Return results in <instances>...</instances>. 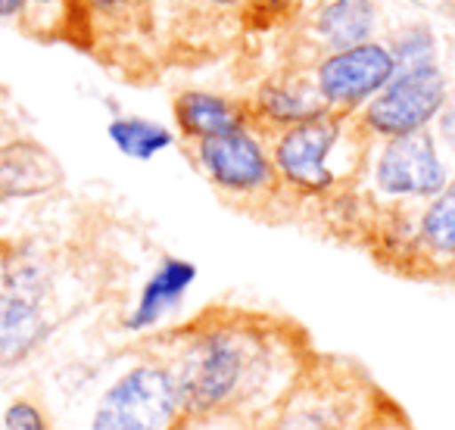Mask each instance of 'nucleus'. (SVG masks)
<instances>
[{"label": "nucleus", "instance_id": "obj_1", "mask_svg": "<svg viewBox=\"0 0 455 430\" xmlns=\"http://www.w3.org/2000/svg\"><path fill=\"white\" fill-rule=\"evenodd\" d=\"M175 374L194 427L250 430L291 390L315 353L309 330L247 306H206L144 340Z\"/></svg>", "mask_w": 455, "mask_h": 430}, {"label": "nucleus", "instance_id": "obj_2", "mask_svg": "<svg viewBox=\"0 0 455 430\" xmlns=\"http://www.w3.org/2000/svg\"><path fill=\"white\" fill-rule=\"evenodd\" d=\"M403 411L362 362L315 349L291 390L250 430H380Z\"/></svg>", "mask_w": 455, "mask_h": 430}, {"label": "nucleus", "instance_id": "obj_3", "mask_svg": "<svg viewBox=\"0 0 455 430\" xmlns=\"http://www.w3.org/2000/svg\"><path fill=\"white\" fill-rule=\"evenodd\" d=\"M91 430H196L184 411L175 374L156 353H140L103 390Z\"/></svg>", "mask_w": 455, "mask_h": 430}, {"label": "nucleus", "instance_id": "obj_4", "mask_svg": "<svg viewBox=\"0 0 455 430\" xmlns=\"http://www.w3.org/2000/svg\"><path fill=\"white\" fill-rule=\"evenodd\" d=\"M446 107V82L434 63L396 72L365 107V125L384 138L424 131L430 119Z\"/></svg>", "mask_w": 455, "mask_h": 430}, {"label": "nucleus", "instance_id": "obj_5", "mask_svg": "<svg viewBox=\"0 0 455 430\" xmlns=\"http://www.w3.org/2000/svg\"><path fill=\"white\" fill-rule=\"evenodd\" d=\"M340 140V122L328 113L291 125L275 144V165L291 184L303 190H324L334 184L328 159Z\"/></svg>", "mask_w": 455, "mask_h": 430}, {"label": "nucleus", "instance_id": "obj_6", "mask_svg": "<svg viewBox=\"0 0 455 430\" xmlns=\"http://www.w3.org/2000/svg\"><path fill=\"white\" fill-rule=\"evenodd\" d=\"M374 181L390 196H436L446 184L436 147L427 131L387 138L384 150L378 156Z\"/></svg>", "mask_w": 455, "mask_h": 430}, {"label": "nucleus", "instance_id": "obj_7", "mask_svg": "<svg viewBox=\"0 0 455 430\" xmlns=\"http://www.w3.org/2000/svg\"><path fill=\"white\" fill-rule=\"evenodd\" d=\"M396 76L393 53L380 44H359L337 51L318 66V94L331 107H353L365 97H374Z\"/></svg>", "mask_w": 455, "mask_h": 430}, {"label": "nucleus", "instance_id": "obj_8", "mask_svg": "<svg viewBox=\"0 0 455 430\" xmlns=\"http://www.w3.org/2000/svg\"><path fill=\"white\" fill-rule=\"evenodd\" d=\"M196 153H200L203 171H206L219 187L235 190V194L259 190L275 178L272 159L266 156L259 140L243 131V128L219 134V138L200 140Z\"/></svg>", "mask_w": 455, "mask_h": 430}, {"label": "nucleus", "instance_id": "obj_9", "mask_svg": "<svg viewBox=\"0 0 455 430\" xmlns=\"http://www.w3.org/2000/svg\"><path fill=\"white\" fill-rule=\"evenodd\" d=\"M196 278V266L188 259H163V266L150 275V281L140 291L138 303H134L132 315H128L125 328L134 330V334H144V330H153L163 324V318L169 312H175L181 306V299L188 297L190 284Z\"/></svg>", "mask_w": 455, "mask_h": 430}, {"label": "nucleus", "instance_id": "obj_10", "mask_svg": "<svg viewBox=\"0 0 455 430\" xmlns=\"http://www.w3.org/2000/svg\"><path fill=\"white\" fill-rule=\"evenodd\" d=\"M60 181V163L38 144H10L0 150V196H32Z\"/></svg>", "mask_w": 455, "mask_h": 430}, {"label": "nucleus", "instance_id": "obj_11", "mask_svg": "<svg viewBox=\"0 0 455 430\" xmlns=\"http://www.w3.org/2000/svg\"><path fill=\"white\" fill-rule=\"evenodd\" d=\"M175 115L184 134H190L196 140L237 131L243 122L241 107H235V103L219 94H206V91H188V94L178 97Z\"/></svg>", "mask_w": 455, "mask_h": 430}, {"label": "nucleus", "instance_id": "obj_12", "mask_svg": "<svg viewBox=\"0 0 455 430\" xmlns=\"http://www.w3.org/2000/svg\"><path fill=\"white\" fill-rule=\"evenodd\" d=\"M318 28H322L324 41L331 47H340V51L368 44L365 38L374 28L371 0H334L318 20Z\"/></svg>", "mask_w": 455, "mask_h": 430}, {"label": "nucleus", "instance_id": "obj_13", "mask_svg": "<svg viewBox=\"0 0 455 430\" xmlns=\"http://www.w3.org/2000/svg\"><path fill=\"white\" fill-rule=\"evenodd\" d=\"M421 241L434 256L455 259V178L443 184L421 215Z\"/></svg>", "mask_w": 455, "mask_h": 430}, {"label": "nucleus", "instance_id": "obj_14", "mask_svg": "<svg viewBox=\"0 0 455 430\" xmlns=\"http://www.w3.org/2000/svg\"><path fill=\"white\" fill-rule=\"evenodd\" d=\"M109 138L125 156L150 159L172 144V131L150 119H116L109 125Z\"/></svg>", "mask_w": 455, "mask_h": 430}, {"label": "nucleus", "instance_id": "obj_15", "mask_svg": "<svg viewBox=\"0 0 455 430\" xmlns=\"http://www.w3.org/2000/svg\"><path fill=\"white\" fill-rule=\"evenodd\" d=\"M262 107H266V113L272 115V119L291 122V125H299V122L324 113V107L318 100H312V97H306V94H297V91H291V88L266 91Z\"/></svg>", "mask_w": 455, "mask_h": 430}, {"label": "nucleus", "instance_id": "obj_16", "mask_svg": "<svg viewBox=\"0 0 455 430\" xmlns=\"http://www.w3.org/2000/svg\"><path fill=\"white\" fill-rule=\"evenodd\" d=\"M4 427L7 430H51L47 415L28 399H16L7 411H4Z\"/></svg>", "mask_w": 455, "mask_h": 430}, {"label": "nucleus", "instance_id": "obj_17", "mask_svg": "<svg viewBox=\"0 0 455 430\" xmlns=\"http://www.w3.org/2000/svg\"><path fill=\"white\" fill-rule=\"evenodd\" d=\"M440 131H443V138L455 147V100L440 109Z\"/></svg>", "mask_w": 455, "mask_h": 430}, {"label": "nucleus", "instance_id": "obj_18", "mask_svg": "<svg viewBox=\"0 0 455 430\" xmlns=\"http://www.w3.org/2000/svg\"><path fill=\"white\" fill-rule=\"evenodd\" d=\"M380 430H415V424H411V418H409V411H403L399 418H393L387 427H380Z\"/></svg>", "mask_w": 455, "mask_h": 430}, {"label": "nucleus", "instance_id": "obj_19", "mask_svg": "<svg viewBox=\"0 0 455 430\" xmlns=\"http://www.w3.org/2000/svg\"><path fill=\"white\" fill-rule=\"evenodd\" d=\"M22 0H0V13H13V10H20Z\"/></svg>", "mask_w": 455, "mask_h": 430}, {"label": "nucleus", "instance_id": "obj_20", "mask_svg": "<svg viewBox=\"0 0 455 430\" xmlns=\"http://www.w3.org/2000/svg\"><path fill=\"white\" fill-rule=\"evenodd\" d=\"M219 4H231V0H219Z\"/></svg>", "mask_w": 455, "mask_h": 430}]
</instances>
